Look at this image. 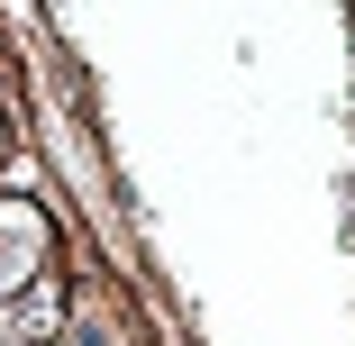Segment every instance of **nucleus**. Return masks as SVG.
Masks as SVG:
<instances>
[{
  "label": "nucleus",
  "mask_w": 355,
  "mask_h": 346,
  "mask_svg": "<svg viewBox=\"0 0 355 346\" xmlns=\"http://www.w3.org/2000/svg\"><path fill=\"white\" fill-rule=\"evenodd\" d=\"M46 246H55L46 210H37V200H10V191H0V301H19L37 273H46Z\"/></svg>",
  "instance_id": "nucleus-1"
}]
</instances>
